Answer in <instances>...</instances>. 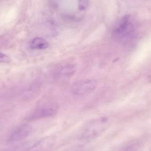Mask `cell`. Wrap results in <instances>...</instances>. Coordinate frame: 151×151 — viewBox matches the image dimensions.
Instances as JSON below:
<instances>
[{
	"label": "cell",
	"mask_w": 151,
	"mask_h": 151,
	"mask_svg": "<svg viewBox=\"0 0 151 151\" xmlns=\"http://www.w3.org/2000/svg\"><path fill=\"white\" fill-rule=\"evenodd\" d=\"M110 125V120L107 117L93 120L83 127L80 132L79 138L86 142L92 141L104 133Z\"/></svg>",
	"instance_id": "cell-1"
},
{
	"label": "cell",
	"mask_w": 151,
	"mask_h": 151,
	"mask_svg": "<svg viewBox=\"0 0 151 151\" xmlns=\"http://www.w3.org/2000/svg\"><path fill=\"white\" fill-rule=\"evenodd\" d=\"M132 18L129 15L123 17L117 23L113 28L114 37L122 40L129 37L134 32V26Z\"/></svg>",
	"instance_id": "cell-2"
},
{
	"label": "cell",
	"mask_w": 151,
	"mask_h": 151,
	"mask_svg": "<svg viewBox=\"0 0 151 151\" xmlns=\"http://www.w3.org/2000/svg\"><path fill=\"white\" fill-rule=\"evenodd\" d=\"M58 110L57 105L54 103L46 104L35 111L27 119L29 120L39 119L55 115Z\"/></svg>",
	"instance_id": "cell-3"
},
{
	"label": "cell",
	"mask_w": 151,
	"mask_h": 151,
	"mask_svg": "<svg viewBox=\"0 0 151 151\" xmlns=\"http://www.w3.org/2000/svg\"><path fill=\"white\" fill-rule=\"evenodd\" d=\"M97 85L95 80H82L75 83L72 88V91L76 96H83L92 92L95 89Z\"/></svg>",
	"instance_id": "cell-4"
},
{
	"label": "cell",
	"mask_w": 151,
	"mask_h": 151,
	"mask_svg": "<svg viewBox=\"0 0 151 151\" xmlns=\"http://www.w3.org/2000/svg\"><path fill=\"white\" fill-rule=\"evenodd\" d=\"M31 131L30 127L27 125H23L14 130L9 138L10 142L20 141L28 135Z\"/></svg>",
	"instance_id": "cell-5"
},
{
	"label": "cell",
	"mask_w": 151,
	"mask_h": 151,
	"mask_svg": "<svg viewBox=\"0 0 151 151\" xmlns=\"http://www.w3.org/2000/svg\"><path fill=\"white\" fill-rule=\"evenodd\" d=\"M48 47V42L41 38H35L30 43V48L33 50H44Z\"/></svg>",
	"instance_id": "cell-6"
},
{
	"label": "cell",
	"mask_w": 151,
	"mask_h": 151,
	"mask_svg": "<svg viewBox=\"0 0 151 151\" xmlns=\"http://www.w3.org/2000/svg\"><path fill=\"white\" fill-rule=\"evenodd\" d=\"M89 0H79V9L80 10H85L87 8Z\"/></svg>",
	"instance_id": "cell-7"
},
{
	"label": "cell",
	"mask_w": 151,
	"mask_h": 151,
	"mask_svg": "<svg viewBox=\"0 0 151 151\" xmlns=\"http://www.w3.org/2000/svg\"><path fill=\"white\" fill-rule=\"evenodd\" d=\"M10 61V58L7 55L0 53V63H8Z\"/></svg>",
	"instance_id": "cell-8"
},
{
	"label": "cell",
	"mask_w": 151,
	"mask_h": 151,
	"mask_svg": "<svg viewBox=\"0 0 151 151\" xmlns=\"http://www.w3.org/2000/svg\"><path fill=\"white\" fill-rule=\"evenodd\" d=\"M63 151H84V149L80 146H76V147H72L68 148L66 150Z\"/></svg>",
	"instance_id": "cell-9"
}]
</instances>
